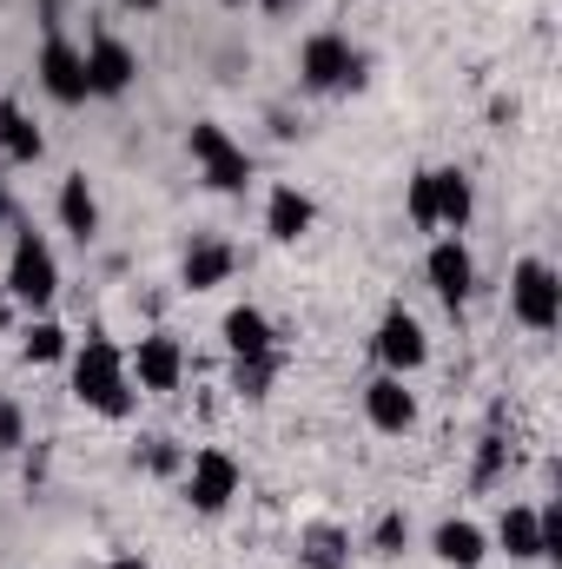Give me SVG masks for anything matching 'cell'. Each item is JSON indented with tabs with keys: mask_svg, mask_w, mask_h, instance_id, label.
Instances as JSON below:
<instances>
[{
	"mask_svg": "<svg viewBox=\"0 0 562 569\" xmlns=\"http://www.w3.org/2000/svg\"><path fill=\"white\" fill-rule=\"evenodd\" d=\"M73 398L87 411H100V418L133 411V371H127V351L107 331H87V345L73 351Z\"/></svg>",
	"mask_w": 562,
	"mask_h": 569,
	"instance_id": "6da1fadb",
	"label": "cell"
},
{
	"mask_svg": "<svg viewBox=\"0 0 562 569\" xmlns=\"http://www.w3.org/2000/svg\"><path fill=\"white\" fill-rule=\"evenodd\" d=\"M7 298L27 305V311H47V305L60 298V259H53V246H47L33 226L13 232V252H7Z\"/></svg>",
	"mask_w": 562,
	"mask_h": 569,
	"instance_id": "7a4b0ae2",
	"label": "cell"
},
{
	"mask_svg": "<svg viewBox=\"0 0 562 569\" xmlns=\"http://www.w3.org/2000/svg\"><path fill=\"white\" fill-rule=\"evenodd\" d=\"M185 152H192V166L205 172V186H212V192H245V186H252V152L232 140L219 120H192Z\"/></svg>",
	"mask_w": 562,
	"mask_h": 569,
	"instance_id": "3957f363",
	"label": "cell"
},
{
	"mask_svg": "<svg viewBox=\"0 0 562 569\" xmlns=\"http://www.w3.org/2000/svg\"><path fill=\"white\" fill-rule=\"evenodd\" d=\"M298 80L311 93H351V87H364V53L344 33H311L298 53Z\"/></svg>",
	"mask_w": 562,
	"mask_h": 569,
	"instance_id": "277c9868",
	"label": "cell"
},
{
	"mask_svg": "<svg viewBox=\"0 0 562 569\" xmlns=\"http://www.w3.org/2000/svg\"><path fill=\"white\" fill-rule=\"evenodd\" d=\"M239 483H245V470H239L232 450H219V443L192 450V463H185V503H192L199 517H225L232 497H239Z\"/></svg>",
	"mask_w": 562,
	"mask_h": 569,
	"instance_id": "5b68a950",
	"label": "cell"
},
{
	"mask_svg": "<svg viewBox=\"0 0 562 569\" xmlns=\"http://www.w3.org/2000/svg\"><path fill=\"white\" fill-rule=\"evenodd\" d=\"M510 311H516V325H530V331H556L562 325V279L550 259H523L516 272H510Z\"/></svg>",
	"mask_w": 562,
	"mask_h": 569,
	"instance_id": "8992f818",
	"label": "cell"
},
{
	"mask_svg": "<svg viewBox=\"0 0 562 569\" xmlns=\"http://www.w3.org/2000/svg\"><path fill=\"white\" fill-rule=\"evenodd\" d=\"M371 351H378V365H384L391 378H411V371H423V358H430V338H423V325L404 311V305H391V311L378 318Z\"/></svg>",
	"mask_w": 562,
	"mask_h": 569,
	"instance_id": "52a82bcc",
	"label": "cell"
},
{
	"mask_svg": "<svg viewBox=\"0 0 562 569\" xmlns=\"http://www.w3.org/2000/svg\"><path fill=\"white\" fill-rule=\"evenodd\" d=\"M87 80H93V100H120V93H133V80H140V53L120 40V33H93L87 40Z\"/></svg>",
	"mask_w": 562,
	"mask_h": 569,
	"instance_id": "ba28073f",
	"label": "cell"
},
{
	"mask_svg": "<svg viewBox=\"0 0 562 569\" xmlns=\"http://www.w3.org/2000/svg\"><path fill=\"white\" fill-rule=\"evenodd\" d=\"M423 279H430V291H436L450 311H463L470 291H476V259H470V246H463L456 232H443V239L430 246V259H423Z\"/></svg>",
	"mask_w": 562,
	"mask_h": 569,
	"instance_id": "9c48e42d",
	"label": "cell"
},
{
	"mask_svg": "<svg viewBox=\"0 0 562 569\" xmlns=\"http://www.w3.org/2000/svg\"><path fill=\"white\" fill-rule=\"evenodd\" d=\"M40 87H47L60 107H80V100H93V80H87V53H80L67 33H47V47H40Z\"/></svg>",
	"mask_w": 562,
	"mask_h": 569,
	"instance_id": "30bf717a",
	"label": "cell"
},
{
	"mask_svg": "<svg viewBox=\"0 0 562 569\" xmlns=\"http://www.w3.org/2000/svg\"><path fill=\"white\" fill-rule=\"evenodd\" d=\"M127 371L140 378V391H179V378H185V351H179V338L172 331H145L140 351L127 358Z\"/></svg>",
	"mask_w": 562,
	"mask_h": 569,
	"instance_id": "8fae6325",
	"label": "cell"
},
{
	"mask_svg": "<svg viewBox=\"0 0 562 569\" xmlns=\"http://www.w3.org/2000/svg\"><path fill=\"white\" fill-rule=\"evenodd\" d=\"M364 418L384 430V437H404V430L418 425V398L404 391V378H391V371H384V378H371V385H364Z\"/></svg>",
	"mask_w": 562,
	"mask_h": 569,
	"instance_id": "7c38bea8",
	"label": "cell"
},
{
	"mask_svg": "<svg viewBox=\"0 0 562 569\" xmlns=\"http://www.w3.org/2000/svg\"><path fill=\"white\" fill-rule=\"evenodd\" d=\"M219 331H225V351L232 358H279V331H272V318L259 305H232Z\"/></svg>",
	"mask_w": 562,
	"mask_h": 569,
	"instance_id": "4fadbf2b",
	"label": "cell"
},
{
	"mask_svg": "<svg viewBox=\"0 0 562 569\" xmlns=\"http://www.w3.org/2000/svg\"><path fill=\"white\" fill-rule=\"evenodd\" d=\"M311 226H318L311 192H298V186H272V199H265V232H272V246H298Z\"/></svg>",
	"mask_w": 562,
	"mask_h": 569,
	"instance_id": "5bb4252c",
	"label": "cell"
},
{
	"mask_svg": "<svg viewBox=\"0 0 562 569\" xmlns=\"http://www.w3.org/2000/svg\"><path fill=\"white\" fill-rule=\"evenodd\" d=\"M430 550H436V563H450V569H483L490 537H483L470 517H443V523H436V537H430Z\"/></svg>",
	"mask_w": 562,
	"mask_h": 569,
	"instance_id": "9a60e30c",
	"label": "cell"
},
{
	"mask_svg": "<svg viewBox=\"0 0 562 569\" xmlns=\"http://www.w3.org/2000/svg\"><path fill=\"white\" fill-rule=\"evenodd\" d=\"M430 172H436V232H463L470 212H476L470 172H463V166H430Z\"/></svg>",
	"mask_w": 562,
	"mask_h": 569,
	"instance_id": "2e32d148",
	"label": "cell"
},
{
	"mask_svg": "<svg viewBox=\"0 0 562 569\" xmlns=\"http://www.w3.org/2000/svg\"><path fill=\"white\" fill-rule=\"evenodd\" d=\"M60 226H67L80 246H93V239H100V199H93L87 172H67V179H60Z\"/></svg>",
	"mask_w": 562,
	"mask_h": 569,
	"instance_id": "e0dca14e",
	"label": "cell"
},
{
	"mask_svg": "<svg viewBox=\"0 0 562 569\" xmlns=\"http://www.w3.org/2000/svg\"><path fill=\"white\" fill-rule=\"evenodd\" d=\"M232 272H239V252H232L225 239H199V246L185 252V266H179L185 291H212V284H225Z\"/></svg>",
	"mask_w": 562,
	"mask_h": 569,
	"instance_id": "ac0fdd59",
	"label": "cell"
},
{
	"mask_svg": "<svg viewBox=\"0 0 562 569\" xmlns=\"http://www.w3.org/2000/svg\"><path fill=\"white\" fill-rule=\"evenodd\" d=\"M47 152V133L13 107V100H0V159H13V166H33Z\"/></svg>",
	"mask_w": 562,
	"mask_h": 569,
	"instance_id": "d6986e66",
	"label": "cell"
},
{
	"mask_svg": "<svg viewBox=\"0 0 562 569\" xmlns=\"http://www.w3.org/2000/svg\"><path fill=\"white\" fill-rule=\"evenodd\" d=\"M496 543H503L516 563H536V557H543V537H536V510H530V503H510V510H503V523H496Z\"/></svg>",
	"mask_w": 562,
	"mask_h": 569,
	"instance_id": "ffe728a7",
	"label": "cell"
},
{
	"mask_svg": "<svg viewBox=\"0 0 562 569\" xmlns=\"http://www.w3.org/2000/svg\"><path fill=\"white\" fill-rule=\"evenodd\" d=\"M20 358H27V365H60V358H67V331H60L53 318H33L27 338H20Z\"/></svg>",
	"mask_w": 562,
	"mask_h": 569,
	"instance_id": "44dd1931",
	"label": "cell"
},
{
	"mask_svg": "<svg viewBox=\"0 0 562 569\" xmlns=\"http://www.w3.org/2000/svg\"><path fill=\"white\" fill-rule=\"evenodd\" d=\"M344 550H351V537L331 530V523H318V530L304 537V563L311 569H344Z\"/></svg>",
	"mask_w": 562,
	"mask_h": 569,
	"instance_id": "7402d4cb",
	"label": "cell"
},
{
	"mask_svg": "<svg viewBox=\"0 0 562 569\" xmlns=\"http://www.w3.org/2000/svg\"><path fill=\"white\" fill-rule=\"evenodd\" d=\"M272 378H279V358H239V365H232V391H239V398H265Z\"/></svg>",
	"mask_w": 562,
	"mask_h": 569,
	"instance_id": "603a6c76",
	"label": "cell"
},
{
	"mask_svg": "<svg viewBox=\"0 0 562 569\" xmlns=\"http://www.w3.org/2000/svg\"><path fill=\"white\" fill-rule=\"evenodd\" d=\"M404 212H411V226H418V232H436V172H430V166L411 179V199H404Z\"/></svg>",
	"mask_w": 562,
	"mask_h": 569,
	"instance_id": "cb8c5ba5",
	"label": "cell"
},
{
	"mask_svg": "<svg viewBox=\"0 0 562 569\" xmlns=\"http://www.w3.org/2000/svg\"><path fill=\"white\" fill-rule=\"evenodd\" d=\"M404 537H411V523H404V510H391V517H378L371 550H378V557H398V550H404Z\"/></svg>",
	"mask_w": 562,
	"mask_h": 569,
	"instance_id": "d4e9b609",
	"label": "cell"
},
{
	"mask_svg": "<svg viewBox=\"0 0 562 569\" xmlns=\"http://www.w3.org/2000/svg\"><path fill=\"white\" fill-rule=\"evenodd\" d=\"M20 443H27V418H20V405L0 391V457H7V450H20Z\"/></svg>",
	"mask_w": 562,
	"mask_h": 569,
	"instance_id": "484cf974",
	"label": "cell"
},
{
	"mask_svg": "<svg viewBox=\"0 0 562 569\" xmlns=\"http://www.w3.org/2000/svg\"><path fill=\"white\" fill-rule=\"evenodd\" d=\"M536 537H543V557L556 563L562 557V503H543V510H536Z\"/></svg>",
	"mask_w": 562,
	"mask_h": 569,
	"instance_id": "4316f807",
	"label": "cell"
},
{
	"mask_svg": "<svg viewBox=\"0 0 562 569\" xmlns=\"http://www.w3.org/2000/svg\"><path fill=\"white\" fill-rule=\"evenodd\" d=\"M503 450H510V443L490 430V437H483V457H476V483H496V470H503Z\"/></svg>",
	"mask_w": 562,
	"mask_h": 569,
	"instance_id": "83f0119b",
	"label": "cell"
},
{
	"mask_svg": "<svg viewBox=\"0 0 562 569\" xmlns=\"http://www.w3.org/2000/svg\"><path fill=\"white\" fill-rule=\"evenodd\" d=\"M145 463H152V470H172V463H179V450H172L165 437H152V443H145Z\"/></svg>",
	"mask_w": 562,
	"mask_h": 569,
	"instance_id": "f1b7e54d",
	"label": "cell"
},
{
	"mask_svg": "<svg viewBox=\"0 0 562 569\" xmlns=\"http://www.w3.org/2000/svg\"><path fill=\"white\" fill-rule=\"evenodd\" d=\"M107 569H152V563H145L140 550H120V557H113V563H107Z\"/></svg>",
	"mask_w": 562,
	"mask_h": 569,
	"instance_id": "f546056e",
	"label": "cell"
},
{
	"mask_svg": "<svg viewBox=\"0 0 562 569\" xmlns=\"http://www.w3.org/2000/svg\"><path fill=\"white\" fill-rule=\"evenodd\" d=\"M7 325H13V298L0 291V331H7Z\"/></svg>",
	"mask_w": 562,
	"mask_h": 569,
	"instance_id": "4dcf8cb0",
	"label": "cell"
},
{
	"mask_svg": "<svg viewBox=\"0 0 562 569\" xmlns=\"http://www.w3.org/2000/svg\"><path fill=\"white\" fill-rule=\"evenodd\" d=\"M7 219H13V199H7V186H0V226H7Z\"/></svg>",
	"mask_w": 562,
	"mask_h": 569,
	"instance_id": "1f68e13d",
	"label": "cell"
},
{
	"mask_svg": "<svg viewBox=\"0 0 562 569\" xmlns=\"http://www.w3.org/2000/svg\"><path fill=\"white\" fill-rule=\"evenodd\" d=\"M265 7H272V13H279V7H291V0H265Z\"/></svg>",
	"mask_w": 562,
	"mask_h": 569,
	"instance_id": "d6a6232c",
	"label": "cell"
},
{
	"mask_svg": "<svg viewBox=\"0 0 562 569\" xmlns=\"http://www.w3.org/2000/svg\"><path fill=\"white\" fill-rule=\"evenodd\" d=\"M127 7H159V0H127Z\"/></svg>",
	"mask_w": 562,
	"mask_h": 569,
	"instance_id": "836d02e7",
	"label": "cell"
},
{
	"mask_svg": "<svg viewBox=\"0 0 562 569\" xmlns=\"http://www.w3.org/2000/svg\"><path fill=\"white\" fill-rule=\"evenodd\" d=\"M225 7H245V0H225Z\"/></svg>",
	"mask_w": 562,
	"mask_h": 569,
	"instance_id": "e575fe53",
	"label": "cell"
}]
</instances>
